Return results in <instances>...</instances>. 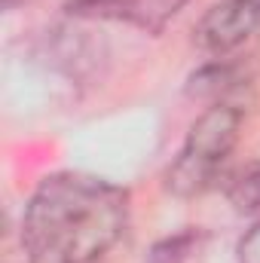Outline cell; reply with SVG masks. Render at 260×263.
I'll return each instance as SVG.
<instances>
[{
  "label": "cell",
  "mask_w": 260,
  "mask_h": 263,
  "mask_svg": "<svg viewBox=\"0 0 260 263\" xmlns=\"http://www.w3.org/2000/svg\"><path fill=\"white\" fill-rule=\"evenodd\" d=\"M129 196L123 187L59 172L40 181L22 217L25 263H95L126 233Z\"/></svg>",
  "instance_id": "1"
},
{
  "label": "cell",
  "mask_w": 260,
  "mask_h": 263,
  "mask_svg": "<svg viewBox=\"0 0 260 263\" xmlns=\"http://www.w3.org/2000/svg\"><path fill=\"white\" fill-rule=\"evenodd\" d=\"M242 117H245L242 104L217 101L196 120L178 150V156L172 159V165L165 172L169 193L190 199L205 193L217 181L224 162L230 159L233 147L239 144Z\"/></svg>",
  "instance_id": "2"
},
{
  "label": "cell",
  "mask_w": 260,
  "mask_h": 263,
  "mask_svg": "<svg viewBox=\"0 0 260 263\" xmlns=\"http://www.w3.org/2000/svg\"><path fill=\"white\" fill-rule=\"evenodd\" d=\"M251 37H260V0H220L196 25V43L214 55H227Z\"/></svg>",
  "instance_id": "3"
},
{
  "label": "cell",
  "mask_w": 260,
  "mask_h": 263,
  "mask_svg": "<svg viewBox=\"0 0 260 263\" xmlns=\"http://www.w3.org/2000/svg\"><path fill=\"white\" fill-rule=\"evenodd\" d=\"M184 3L187 0H67V12L83 18L126 22L147 34H159L184 9Z\"/></svg>",
  "instance_id": "4"
},
{
  "label": "cell",
  "mask_w": 260,
  "mask_h": 263,
  "mask_svg": "<svg viewBox=\"0 0 260 263\" xmlns=\"http://www.w3.org/2000/svg\"><path fill=\"white\" fill-rule=\"evenodd\" d=\"M227 199L233 202L236 211L251 214L260 211V162H251L245 168H239L230 184H227Z\"/></svg>",
  "instance_id": "5"
},
{
  "label": "cell",
  "mask_w": 260,
  "mask_h": 263,
  "mask_svg": "<svg viewBox=\"0 0 260 263\" xmlns=\"http://www.w3.org/2000/svg\"><path fill=\"white\" fill-rule=\"evenodd\" d=\"M199 242V233L187 230V233H178V236H169L162 242H156L147 254V263H184L190 257V251Z\"/></svg>",
  "instance_id": "6"
},
{
  "label": "cell",
  "mask_w": 260,
  "mask_h": 263,
  "mask_svg": "<svg viewBox=\"0 0 260 263\" xmlns=\"http://www.w3.org/2000/svg\"><path fill=\"white\" fill-rule=\"evenodd\" d=\"M239 263H260V223L242 236V242H239Z\"/></svg>",
  "instance_id": "7"
},
{
  "label": "cell",
  "mask_w": 260,
  "mask_h": 263,
  "mask_svg": "<svg viewBox=\"0 0 260 263\" xmlns=\"http://www.w3.org/2000/svg\"><path fill=\"white\" fill-rule=\"evenodd\" d=\"M0 3H3L6 9H12V6H18V3H28V0H0Z\"/></svg>",
  "instance_id": "8"
}]
</instances>
